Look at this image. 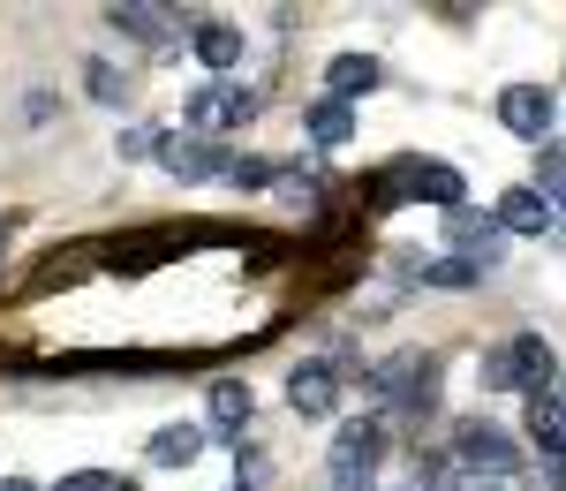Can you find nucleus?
Listing matches in <instances>:
<instances>
[{
  "mask_svg": "<svg viewBox=\"0 0 566 491\" xmlns=\"http://www.w3.org/2000/svg\"><path fill=\"white\" fill-rule=\"evenodd\" d=\"M400 197H431V205H446V212H461V167H446V159H392L386 175H378V189H370V205H400Z\"/></svg>",
  "mask_w": 566,
  "mask_h": 491,
  "instance_id": "1",
  "label": "nucleus"
},
{
  "mask_svg": "<svg viewBox=\"0 0 566 491\" xmlns=\"http://www.w3.org/2000/svg\"><path fill=\"white\" fill-rule=\"evenodd\" d=\"M453 461L469 469V477H491V484H506L514 469H522V447L499 431V424H483V416H469L461 431H453Z\"/></svg>",
  "mask_w": 566,
  "mask_h": 491,
  "instance_id": "2",
  "label": "nucleus"
},
{
  "mask_svg": "<svg viewBox=\"0 0 566 491\" xmlns=\"http://www.w3.org/2000/svg\"><path fill=\"white\" fill-rule=\"evenodd\" d=\"M378 461H386V424H348L333 439V491H370Z\"/></svg>",
  "mask_w": 566,
  "mask_h": 491,
  "instance_id": "3",
  "label": "nucleus"
},
{
  "mask_svg": "<svg viewBox=\"0 0 566 491\" xmlns=\"http://www.w3.org/2000/svg\"><path fill=\"white\" fill-rule=\"evenodd\" d=\"M250 114H258V91H250V84H205V91H189V136L242 129Z\"/></svg>",
  "mask_w": 566,
  "mask_h": 491,
  "instance_id": "4",
  "label": "nucleus"
},
{
  "mask_svg": "<svg viewBox=\"0 0 566 491\" xmlns=\"http://www.w3.org/2000/svg\"><path fill=\"white\" fill-rule=\"evenodd\" d=\"M552 122H559V98L544 84H506L499 91V129L528 136V144H552Z\"/></svg>",
  "mask_w": 566,
  "mask_h": 491,
  "instance_id": "5",
  "label": "nucleus"
},
{
  "mask_svg": "<svg viewBox=\"0 0 566 491\" xmlns=\"http://www.w3.org/2000/svg\"><path fill=\"white\" fill-rule=\"evenodd\" d=\"M333 401H340V370L333 363H295L287 370V408L295 416H333Z\"/></svg>",
  "mask_w": 566,
  "mask_h": 491,
  "instance_id": "6",
  "label": "nucleus"
},
{
  "mask_svg": "<svg viewBox=\"0 0 566 491\" xmlns=\"http://www.w3.org/2000/svg\"><path fill=\"white\" fill-rule=\"evenodd\" d=\"M159 159H167V175H181V181L227 175V152H219L212 136H159Z\"/></svg>",
  "mask_w": 566,
  "mask_h": 491,
  "instance_id": "7",
  "label": "nucleus"
},
{
  "mask_svg": "<svg viewBox=\"0 0 566 491\" xmlns=\"http://www.w3.org/2000/svg\"><path fill=\"white\" fill-rule=\"evenodd\" d=\"M446 242H453L469 265H499V250H506V227L483 220V212H453V220H446Z\"/></svg>",
  "mask_w": 566,
  "mask_h": 491,
  "instance_id": "8",
  "label": "nucleus"
},
{
  "mask_svg": "<svg viewBox=\"0 0 566 491\" xmlns=\"http://www.w3.org/2000/svg\"><path fill=\"white\" fill-rule=\"evenodd\" d=\"M491 220L506 227V234H544V227H552V197H544V189H506Z\"/></svg>",
  "mask_w": 566,
  "mask_h": 491,
  "instance_id": "9",
  "label": "nucleus"
},
{
  "mask_svg": "<svg viewBox=\"0 0 566 491\" xmlns=\"http://www.w3.org/2000/svg\"><path fill=\"white\" fill-rule=\"evenodd\" d=\"M506 356H514V386H522L528 401H536V394L552 386V370H559V363H552V341H536V333L506 341Z\"/></svg>",
  "mask_w": 566,
  "mask_h": 491,
  "instance_id": "10",
  "label": "nucleus"
},
{
  "mask_svg": "<svg viewBox=\"0 0 566 491\" xmlns=\"http://www.w3.org/2000/svg\"><path fill=\"white\" fill-rule=\"evenodd\" d=\"M205 439H212V431H205V424H167V431H151V461H159V469H189V461H197V453H205Z\"/></svg>",
  "mask_w": 566,
  "mask_h": 491,
  "instance_id": "11",
  "label": "nucleus"
},
{
  "mask_svg": "<svg viewBox=\"0 0 566 491\" xmlns=\"http://www.w3.org/2000/svg\"><path fill=\"white\" fill-rule=\"evenodd\" d=\"M528 439L544 447V461H566V401L559 394H536L528 401Z\"/></svg>",
  "mask_w": 566,
  "mask_h": 491,
  "instance_id": "12",
  "label": "nucleus"
},
{
  "mask_svg": "<svg viewBox=\"0 0 566 491\" xmlns=\"http://www.w3.org/2000/svg\"><path fill=\"white\" fill-rule=\"evenodd\" d=\"M378 76H386V69H378L370 53H333V61H325V84H333V98H348V106H355V91H378Z\"/></svg>",
  "mask_w": 566,
  "mask_h": 491,
  "instance_id": "13",
  "label": "nucleus"
},
{
  "mask_svg": "<svg viewBox=\"0 0 566 491\" xmlns=\"http://www.w3.org/2000/svg\"><path fill=\"white\" fill-rule=\"evenodd\" d=\"M106 23H114V31H129V39H151V45L175 39V8H144V0H122Z\"/></svg>",
  "mask_w": 566,
  "mask_h": 491,
  "instance_id": "14",
  "label": "nucleus"
},
{
  "mask_svg": "<svg viewBox=\"0 0 566 491\" xmlns=\"http://www.w3.org/2000/svg\"><path fill=\"white\" fill-rule=\"evenodd\" d=\"M205 431L242 439V431H250V386H212V424H205Z\"/></svg>",
  "mask_w": 566,
  "mask_h": 491,
  "instance_id": "15",
  "label": "nucleus"
},
{
  "mask_svg": "<svg viewBox=\"0 0 566 491\" xmlns=\"http://www.w3.org/2000/svg\"><path fill=\"white\" fill-rule=\"evenodd\" d=\"M189 45H197L205 69H234V61H242V31H234V23H205Z\"/></svg>",
  "mask_w": 566,
  "mask_h": 491,
  "instance_id": "16",
  "label": "nucleus"
},
{
  "mask_svg": "<svg viewBox=\"0 0 566 491\" xmlns=\"http://www.w3.org/2000/svg\"><path fill=\"white\" fill-rule=\"evenodd\" d=\"M310 136H317V144H348L355 136V106L348 98H317V106H310Z\"/></svg>",
  "mask_w": 566,
  "mask_h": 491,
  "instance_id": "17",
  "label": "nucleus"
},
{
  "mask_svg": "<svg viewBox=\"0 0 566 491\" xmlns=\"http://www.w3.org/2000/svg\"><path fill=\"white\" fill-rule=\"evenodd\" d=\"M423 280H431V288H446V295H461V288H476V280H483V265H469V258H438Z\"/></svg>",
  "mask_w": 566,
  "mask_h": 491,
  "instance_id": "18",
  "label": "nucleus"
},
{
  "mask_svg": "<svg viewBox=\"0 0 566 491\" xmlns=\"http://www.w3.org/2000/svg\"><path fill=\"white\" fill-rule=\"evenodd\" d=\"M536 181L544 197H566V144H536Z\"/></svg>",
  "mask_w": 566,
  "mask_h": 491,
  "instance_id": "19",
  "label": "nucleus"
},
{
  "mask_svg": "<svg viewBox=\"0 0 566 491\" xmlns=\"http://www.w3.org/2000/svg\"><path fill=\"white\" fill-rule=\"evenodd\" d=\"M84 84H91V98H106V106H122V98H129V84H122V76H114L106 61H91V69H84Z\"/></svg>",
  "mask_w": 566,
  "mask_h": 491,
  "instance_id": "20",
  "label": "nucleus"
},
{
  "mask_svg": "<svg viewBox=\"0 0 566 491\" xmlns=\"http://www.w3.org/2000/svg\"><path fill=\"white\" fill-rule=\"evenodd\" d=\"M272 175H280L272 159H227V181H234V189H264Z\"/></svg>",
  "mask_w": 566,
  "mask_h": 491,
  "instance_id": "21",
  "label": "nucleus"
},
{
  "mask_svg": "<svg viewBox=\"0 0 566 491\" xmlns=\"http://www.w3.org/2000/svg\"><path fill=\"white\" fill-rule=\"evenodd\" d=\"M483 386H491V394H514V356H506V341L483 356Z\"/></svg>",
  "mask_w": 566,
  "mask_h": 491,
  "instance_id": "22",
  "label": "nucleus"
},
{
  "mask_svg": "<svg viewBox=\"0 0 566 491\" xmlns=\"http://www.w3.org/2000/svg\"><path fill=\"white\" fill-rule=\"evenodd\" d=\"M53 491H136V484H122V477H106V469H76V477H61Z\"/></svg>",
  "mask_w": 566,
  "mask_h": 491,
  "instance_id": "23",
  "label": "nucleus"
},
{
  "mask_svg": "<svg viewBox=\"0 0 566 491\" xmlns=\"http://www.w3.org/2000/svg\"><path fill=\"white\" fill-rule=\"evenodd\" d=\"M136 152H159V136H151V129H129V136H122V159H136Z\"/></svg>",
  "mask_w": 566,
  "mask_h": 491,
  "instance_id": "24",
  "label": "nucleus"
},
{
  "mask_svg": "<svg viewBox=\"0 0 566 491\" xmlns=\"http://www.w3.org/2000/svg\"><path fill=\"white\" fill-rule=\"evenodd\" d=\"M446 491H499V484H491V477H469V469H461V477H446Z\"/></svg>",
  "mask_w": 566,
  "mask_h": 491,
  "instance_id": "25",
  "label": "nucleus"
},
{
  "mask_svg": "<svg viewBox=\"0 0 566 491\" xmlns=\"http://www.w3.org/2000/svg\"><path fill=\"white\" fill-rule=\"evenodd\" d=\"M8 227H15V220H0V250H8Z\"/></svg>",
  "mask_w": 566,
  "mask_h": 491,
  "instance_id": "26",
  "label": "nucleus"
},
{
  "mask_svg": "<svg viewBox=\"0 0 566 491\" xmlns=\"http://www.w3.org/2000/svg\"><path fill=\"white\" fill-rule=\"evenodd\" d=\"M0 491H31V484H0Z\"/></svg>",
  "mask_w": 566,
  "mask_h": 491,
  "instance_id": "27",
  "label": "nucleus"
},
{
  "mask_svg": "<svg viewBox=\"0 0 566 491\" xmlns=\"http://www.w3.org/2000/svg\"><path fill=\"white\" fill-rule=\"evenodd\" d=\"M234 491H250V484H234Z\"/></svg>",
  "mask_w": 566,
  "mask_h": 491,
  "instance_id": "28",
  "label": "nucleus"
},
{
  "mask_svg": "<svg viewBox=\"0 0 566 491\" xmlns=\"http://www.w3.org/2000/svg\"><path fill=\"white\" fill-rule=\"evenodd\" d=\"M559 401H566V386H559Z\"/></svg>",
  "mask_w": 566,
  "mask_h": 491,
  "instance_id": "29",
  "label": "nucleus"
}]
</instances>
